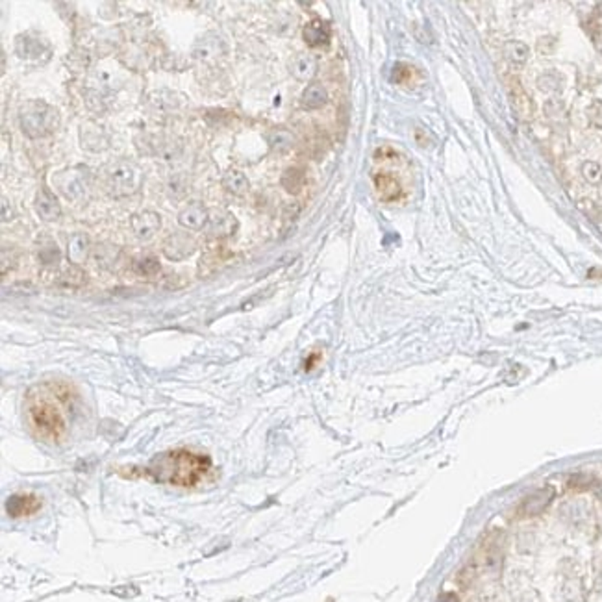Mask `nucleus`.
<instances>
[{
  "label": "nucleus",
  "instance_id": "obj_1",
  "mask_svg": "<svg viewBox=\"0 0 602 602\" xmlns=\"http://www.w3.org/2000/svg\"><path fill=\"white\" fill-rule=\"evenodd\" d=\"M36 391L37 395L32 391L26 402L30 426L43 441L59 443L67 434V421L61 408L71 404V388L52 384L48 388H37Z\"/></svg>",
  "mask_w": 602,
  "mask_h": 602
},
{
  "label": "nucleus",
  "instance_id": "obj_2",
  "mask_svg": "<svg viewBox=\"0 0 602 602\" xmlns=\"http://www.w3.org/2000/svg\"><path fill=\"white\" fill-rule=\"evenodd\" d=\"M212 471V460L188 449L167 452L145 469L148 476L174 488H197Z\"/></svg>",
  "mask_w": 602,
  "mask_h": 602
},
{
  "label": "nucleus",
  "instance_id": "obj_3",
  "mask_svg": "<svg viewBox=\"0 0 602 602\" xmlns=\"http://www.w3.org/2000/svg\"><path fill=\"white\" fill-rule=\"evenodd\" d=\"M145 182L143 169L134 161L115 160L108 163L102 171L104 189L112 197H130L141 189Z\"/></svg>",
  "mask_w": 602,
  "mask_h": 602
},
{
  "label": "nucleus",
  "instance_id": "obj_4",
  "mask_svg": "<svg viewBox=\"0 0 602 602\" xmlns=\"http://www.w3.org/2000/svg\"><path fill=\"white\" fill-rule=\"evenodd\" d=\"M19 123L24 136L30 139H41L58 128V110L45 101H28L19 112Z\"/></svg>",
  "mask_w": 602,
  "mask_h": 602
},
{
  "label": "nucleus",
  "instance_id": "obj_5",
  "mask_svg": "<svg viewBox=\"0 0 602 602\" xmlns=\"http://www.w3.org/2000/svg\"><path fill=\"white\" fill-rule=\"evenodd\" d=\"M143 143H137L139 152L161 160H174L182 152V143L174 136L167 134H147L143 136Z\"/></svg>",
  "mask_w": 602,
  "mask_h": 602
},
{
  "label": "nucleus",
  "instance_id": "obj_6",
  "mask_svg": "<svg viewBox=\"0 0 602 602\" xmlns=\"http://www.w3.org/2000/svg\"><path fill=\"white\" fill-rule=\"evenodd\" d=\"M237 226L239 225H237V219L234 217V213L221 210V208H213V210H210V215H208L204 232L213 239H223V237L234 236Z\"/></svg>",
  "mask_w": 602,
  "mask_h": 602
},
{
  "label": "nucleus",
  "instance_id": "obj_7",
  "mask_svg": "<svg viewBox=\"0 0 602 602\" xmlns=\"http://www.w3.org/2000/svg\"><path fill=\"white\" fill-rule=\"evenodd\" d=\"M161 248H163L165 258H169L172 261H180L185 260V258H189V256L195 252L197 243L185 232H177V234H171V236L165 237Z\"/></svg>",
  "mask_w": 602,
  "mask_h": 602
},
{
  "label": "nucleus",
  "instance_id": "obj_8",
  "mask_svg": "<svg viewBox=\"0 0 602 602\" xmlns=\"http://www.w3.org/2000/svg\"><path fill=\"white\" fill-rule=\"evenodd\" d=\"M39 510H41V499L34 493H17V495L10 496L6 502V512L13 519L30 517V515L37 514Z\"/></svg>",
  "mask_w": 602,
  "mask_h": 602
},
{
  "label": "nucleus",
  "instance_id": "obj_9",
  "mask_svg": "<svg viewBox=\"0 0 602 602\" xmlns=\"http://www.w3.org/2000/svg\"><path fill=\"white\" fill-rule=\"evenodd\" d=\"M15 52L21 59L26 61H47L50 56V48L43 43V39L32 36H19L15 43Z\"/></svg>",
  "mask_w": 602,
  "mask_h": 602
},
{
  "label": "nucleus",
  "instance_id": "obj_10",
  "mask_svg": "<svg viewBox=\"0 0 602 602\" xmlns=\"http://www.w3.org/2000/svg\"><path fill=\"white\" fill-rule=\"evenodd\" d=\"M160 215L156 212H150V210H145V212L134 213L130 219V226L134 236L141 241H148L156 236V232L160 230Z\"/></svg>",
  "mask_w": 602,
  "mask_h": 602
},
{
  "label": "nucleus",
  "instance_id": "obj_11",
  "mask_svg": "<svg viewBox=\"0 0 602 602\" xmlns=\"http://www.w3.org/2000/svg\"><path fill=\"white\" fill-rule=\"evenodd\" d=\"M208 215H210V210L202 202H189L188 206L178 213V223L185 230H204Z\"/></svg>",
  "mask_w": 602,
  "mask_h": 602
},
{
  "label": "nucleus",
  "instance_id": "obj_12",
  "mask_svg": "<svg viewBox=\"0 0 602 602\" xmlns=\"http://www.w3.org/2000/svg\"><path fill=\"white\" fill-rule=\"evenodd\" d=\"M330 36H332L330 24L325 23V21H321V19H313V21H310V23L304 26V30H302L304 41H306L308 47L312 48L325 47L326 43L330 41Z\"/></svg>",
  "mask_w": 602,
  "mask_h": 602
},
{
  "label": "nucleus",
  "instance_id": "obj_13",
  "mask_svg": "<svg viewBox=\"0 0 602 602\" xmlns=\"http://www.w3.org/2000/svg\"><path fill=\"white\" fill-rule=\"evenodd\" d=\"M80 137H82V145L89 150H104L110 145V136L106 134V130L94 123H86L82 126V132H80Z\"/></svg>",
  "mask_w": 602,
  "mask_h": 602
},
{
  "label": "nucleus",
  "instance_id": "obj_14",
  "mask_svg": "<svg viewBox=\"0 0 602 602\" xmlns=\"http://www.w3.org/2000/svg\"><path fill=\"white\" fill-rule=\"evenodd\" d=\"M36 212L43 221H56L61 215V206H59L58 199L47 188H41L37 191Z\"/></svg>",
  "mask_w": 602,
  "mask_h": 602
},
{
  "label": "nucleus",
  "instance_id": "obj_15",
  "mask_svg": "<svg viewBox=\"0 0 602 602\" xmlns=\"http://www.w3.org/2000/svg\"><path fill=\"white\" fill-rule=\"evenodd\" d=\"M225 52V43L217 36H204L199 39V43L193 48V56L202 61H210Z\"/></svg>",
  "mask_w": 602,
  "mask_h": 602
},
{
  "label": "nucleus",
  "instance_id": "obj_16",
  "mask_svg": "<svg viewBox=\"0 0 602 602\" xmlns=\"http://www.w3.org/2000/svg\"><path fill=\"white\" fill-rule=\"evenodd\" d=\"M291 72L297 80L301 82H310L315 72H317V59L312 54H299L291 61Z\"/></svg>",
  "mask_w": 602,
  "mask_h": 602
},
{
  "label": "nucleus",
  "instance_id": "obj_17",
  "mask_svg": "<svg viewBox=\"0 0 602 602\" xmlns=\"http://www.w3.org/2000/svg\"><path fill=\"white\" fill-rule=\"evenodd\" d=\"M508 91H510V101H512V106H514L515 112L519 113V117H523V119L530 117L534 106H532L530 99H528V94H526V91L523 89V86H521L517 80H510Z\"/></svg>",
  "mask_w": 602,
  "mask_h": 602
},
{
  "label": "nucleus",
  "instance_id": "obj_18",
  "mask_svg": "<svg viewBox=\"0 0 602 602\" xmlns=\"http://www.w3.org/2000/svg\"><path fill=\"white\" fill-rule=\"evenodd\" d=\"M89 252H91V241L86 234H72L69 243H67V256L69 261H72L74 265L82 263L88 260Z\"/></svg>",
  "mask_w": 602,
  "mask_h": 602
},
{
  "label": "nucleus",
  "instance_id": "obj_19",
  "mask_svg": "<svg viewBox=\"0 0 602 602\" xmlns=\"http://www.w3.org/2000/svg\"><path fill=\"white\" fill-rule=\"evenodd\" d=\"M374 188H377L378 197L384 202H391L401 197V183L388 172H380L374 177Z\"/></svg>",
  "mask_w": 602,
  "mask_h": 602
},
{
  "label": "nucleus",
  "instance_id": "obj_20",
  "mask_svg": "<svg viewBox=\"0 0 602 602\" xmlns=\"http://www.w3.org/2000/svg\"><path fill=\"white\" fill-rule=\"evenodd\" d=\"M326 102H328V93H326L323 83L313 82L306 86V89L302 91L301 104L306 110H319V108L325 106Z\"/></svg>",
  "mask_w": 602,
  "mask_h": 602
},
{
  "label": "nucleus",
  "instance_id": "obj_21",
  "mask_svg": "<svg viewBox=\"0 0 602 602\" xmlns=\"http://www.w3.org/2000/svg\"><path fill=\"white\" fill-rule=\"evenodd\" d=\"M223 188L236 197L247 195L248 189H250V182L248 178L245 177V172L237 171V169H230V171L225 172L223 177Z\"/></svg>",
  "mask_w": 602,
  "mask_h": 602
},
{
  "label": "nucleus",
  "instance_id": "obj_22",
  "mask_svg": "<svg viewBox=\"0 0 602 602\" xmlns=\"http://www.w3.org/2000/svg\"><path fill=\"white\" fill-rule=\"evenodd\" d=\"M552 496H554V491L550 490V488H543V490L534 491V493L523 502V512H525L526 515L539 514L541 510H545L547 506H549V502L552 501Z\"/></svg>",
  "mask_w": 602,
  "mask_h": 602
},
{
  "label": "nucleus",
  "instance_id": "obj_23",
  "mask_svg": "<svg viewBox=\"0 0 602 602\" xmlns=\"http://www.w3.org/2000/svg\"><path fill=\"white\" fill-rule=\"evenodd\" d=\"M282 188L288 191V193H291V195H299L302 191V188H304V183H306V172H304V169H301V167H290V169H285V172L282 174Z\"/></svg>",
  "mask_w": 602,
  "mask_h": 602
},
{
  "label": "nucleus",
  "instance_id": "obj_24",
  "mask_svg": "<svg viewBox=\"0 0 602 602\" xmlns=\"http://www.w3.org/2000/svg\"><path fill=\"white\" fill-rule=\"evenodd\" d=\"M528 54H530V50H528V47H526L525 43L510 41L504 45V58H506V61H508L512 67H515V69H519V67L525 66L526 59H528Z\"/></svg>",
  "mask_w": 602,
  "mask_h": 602
},
{
  "label": "nucleus",
  "instance_id": "obj_25",
  "mask_svg": "<svg viewBox=\"0 0 602 602\" xmlns=\"http://www.w3.org/2000/svg\"><path fill=\"white\" fill-rule=\"evenodd\" d=\"M121 256V250L115 245H101V247L94 248V260H97V265L104 267V269H110V267L115 265V261L119 260Z\"/></svg>",
  "mask_w": 602,
  "mask_h": 602
},
{
  "label": "nucleus",
  "instance_id": "obj_26",
  "mask_svg": "<svg viewBox=\"0 0 602 602\" xmlns=\"http://www.w3.org/2000/svg\"><path fill=\"white\" fill-rule=\"evenodd\" d=\"M134 272L139 274V277L152 278L160 272V263L154 256H147V258H141L134 263Z\"/></svg>",
  "mask_w": 602,
  "mask_h": 602
},
{
  "label": "nucleus",
  "instance_id": "obj_27",
  "mask_svg": "<svg viewBox=\"0 0 602 602\" xmlns=\"http://www.w3.org/2000/svg\"><path fill=\"white\" fill-rule=\"evenodd\" d=\"M293 147V136L285 130H277L271 137V148L277 152H288Z\"/></svg>",
  "mask_w": 602,
  "mask_h": 602
},
{
  "label": "nucleus",
  "instance_id": "obj_28",
  "mask_svg": "<svg viewBox=\"0 0 602 602\" xmlns=\"http://www.w3.org/2000/svg\"><path fill=\"white\" fill-rule=\"evenodd\" d=\"M39 260L43 261V263H47V265H56L59 261V250L58 247H56V243H47V245H43V247H39Z\"/></svg>",
  "mask_w": 602,
  "mask_h": 602
},
{
  "label": "nucleus",
  "instance_id": "obj_29",
  "mask_svg": "<svg viewBox=\"0 0 602 602\" xmlns=\"http://www.w3.org/2000/svg\"><path fill=\"white\" fill-rule=\"evenodd\" d=\"M582 174L590 183H601L602 182V165L595 163V161H585L582 165Z\"/></svg>",
  "mask_w": 602,
  "mask_h": 602
},
{
  "label": "nucleus",
  "instance_id": "obj_30",
  "mask_svg": "<svg viewBox=\"0 0 602 602\" xmlns=\"http://www.w3.org/2000/svg\"><path fill=\"white\" fill-rule=\"evenodd\" d=\"M412 77V67L406 66V63H399V66L393 67V80L397 83H406Z\"/></svg>",
  "mask_w": 602,
  "mask_h": 602
},
{
  "label": "nucleus",
  "instance_id": "obj_31",
  "mask_svg": "<svg viewBox=\"0 0 602 602\" xmlns=\"http://www.w3.org/2000/svg\"><path fill=\"white\" fill-rule=\"evenodd\" d=\"M588 117H590L591 124L596 126V128H602V102L596 101L593 102L588 110Z\"/></svg>",
  "mask_w": 602,
  "mask_h": 602
},
{
  "label": "nucleus",
  "instance_id": "obj_32",
  "mask_svg": "<svg viewBox=\"0 0 602 602\" xmlns=\"http://www.w3.org/2000/svg\"><path fill=\"white\" fill-rule=\"evenodd\" d=\"M83 282H86V274L78 269H69L63 278V283H67V285H82Z\"/></svg>",
  "mask_w": 602,
  "mask_h": 602
}]
</instances>
